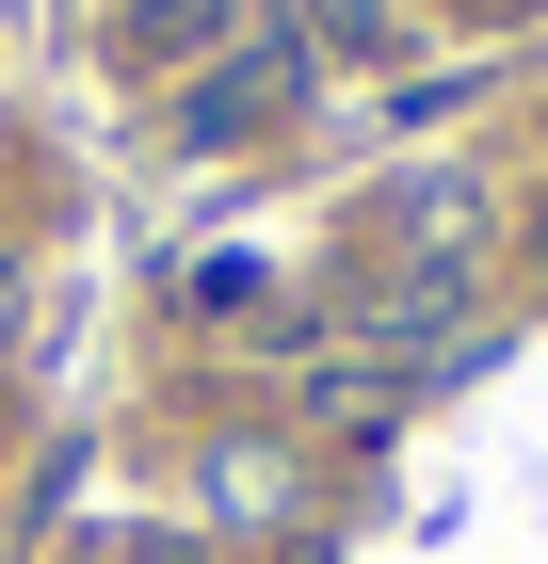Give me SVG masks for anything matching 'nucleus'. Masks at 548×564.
I'll return each instance as SVG.
<instances>
[{"instance_id":"1","label":"nucleus","mask_w":548,"mask_h":564,"mask_svg":"<svg viewBox=\"0 0 548 564\" xmlns=\"http://www.w3.org/2000/svg\"><path fill=\"white\" fill-rule=\"evenodd\" d=\"M114 33H129V65H211V48H243V0H129Z\"/></svg>"},{"instance_id":"2","label":"nucleus","mask_w":548,"mask_h":564,"mask_svg":"<svg viewBox=\"0 0 548 564\" xmlns=\"http://www.w3.org/2000/svg\"><path fill=\"white\" fill-rule=\"evenodd\" d=\"M291 82H307V48H291V33H275V48H243V65H211V82H194V130H211V145H226V130H258Z\"/></svg>"},{"instance_id":"3","label":"nucleus","mask_w":548,"mask_h":564,"mask_svg":"<svg viewBox=\"0 0 548 564\" xmlns=\"http://www.w3.org/2000/svg\"><path fill=\"white\" fill-rule=\"evenodd\" d=\"M307 17H323V48H387L404 33V0H307Z\"/></svg>"}]
</instances>
